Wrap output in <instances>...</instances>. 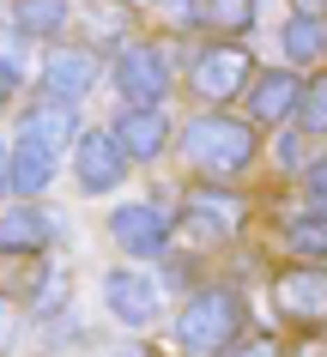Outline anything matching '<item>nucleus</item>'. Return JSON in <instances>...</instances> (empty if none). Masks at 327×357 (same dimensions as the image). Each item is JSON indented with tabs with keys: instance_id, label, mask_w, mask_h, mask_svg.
<instances>
[{
	"instance_id": "4be33fe9",
	"label": "nucleus",
	"mask_w": 327,
	"mask_h": 357,
	"mask_svg": "<svg viewBox=\"0 0 327 357\" xmlns=\"http://www.w3.org/2000/svg\"><path fill=\"white\" fill-rule=\"evenodd\" d=\"M31 303H37V315H55L61 303H67V273H61V266H49V279H43V291H37Z\"/></svg>"
},
{
	"instance_id": "c85d7f7f",
	"label": "nucleus",
	"mask_w": 327,
	"mask_h": 357,
	"mask_svg": "<svg viewBox=\"0 0 327 357\" xmlns=\"http://www.w3.org/2000/svg\"><path fill=\"white\" fill-rule=\"evenodd\" d=\"M6 158H13V151H6V146H0V188H6Z\"/></svg>"
},
{
	"instance_id": "6ab92c4d",
	"label": "nucleus",
	"mask_w": 327,
	"mask_h": 357,
	"mask_svg": "<svg viewBox=\"0 0 327 357\" xmlns=\"http://www.w3.org/2000/svg\"><path fill=\"white\" fill-rule=\"evenodd\" d=\"M200 13H206L212 31H231V37H243V31L254 24V0H206Z\"/></svg>"
},
{
	"instance_id": "a211bd4d",
	"label": "nucleus",
	"mask_w": 327,
	"mask_h": 357,
	"mask_svg": "<svg viewBox=\"0 0 327 357\" xmlns=\"http://www.w3.org/2000/svg\"><path fill=\"white\" fill-rule=\"evenodd\" d=\"M13 24L24 37H55V31H67V0H19Z\"/></svg>"
},
{
	"instance_id": "f257e3e1",
	"label": "nucleus",
	"mask_w": 327,
	"mask_h": 357,
	"mask_svg": "<svg viewBox=\"0 0 327 357\" xmlns=\"http://www.w3.org/2000/svg\"><path fill=\"white\" fill-rule=\"evenodd\" d=\"M261 151V133L236 115H200L182 128V158H188L200 176H243Z\"/></svg>"
},
{
	"instance_id": "f8f14e48",
	"label": "nucleus",
	"mask_w": 327,
	"mask_h": 357,
	"mask_svg": "<svg viewBox=\"0 0 327 357\" xmlns=\"http://www.w3.org/2000/svg\"><path fill=\"white\" fill-rule=\"evenodd\" d=\"M116 146L128 151V158H158V151L170 146V121L158 109H134V103H121V115H116Z\"/></svg>"
},
{
	"instance_id": "9d476101",
	"label": "nucleus",
	"mask_w": 327,
	"mask_h": 357,
	"mask_svg": "<svg viewBox=\"0 0 327 357\" xmlns=\"http://www.w3.org/2000/svg\"><path fill=\"white\" fill-rule=\"evenodd\" d=\"M37 79H43V91H49V97L79 103V97L97 85V61H91V49H49Z\"/></svg>"
},
{
	"instance_id": "5701e85b",
	"label": "nucleus",
	"mask_w": 327,
	"mask_h": 357,
	"mask_svg": "<svg viewBox=\"0 0 327 357\" xmlns=\"http://www.w3.org/2000/svg\"><path fill=\"white\" fill-rule=\"evenodd\" d=\"M225 357H285V345H279V339H267V333H254V339H236Z\"/></svg>"
},
{
	"instance_id": "dca6fc26",
	"label": "nucleus",
	"mask_w": 327,
	"mask_h": 357,
	"mask_svg": "<svg viewBox=\"0 0 327 357\" xmlns=\"http://www.w3.org/2000/svg\"><path fill=\"white\" fill-rule=\"evenodd\" d=\"M128 31H134V6L128 0H85V37L91 43L128 49Z\"/></svg>"
},
{
	"instance_id": "a878e982",
	"label": "nucleus",
	"mask_w": 327,
	"mask_h": 357,
	"mask_svg": "<svg viewBox=\"0 0 327 357\" xmlns=\"http://www.w3.org/2000/svg\"><path fill=\"white\" fill-rule=\"evenodd\" d=\"M158 13H164V19H182V24H188L200 6H194V0H158Z\"/></svg>"
},
{
	"instance_id": "bb28decb",
	"label": "nucleus",
	"mask_w": 327,
	"mask_h": 357,
	"mask_svg": "<svg viewBox=\"0 0 327 357\" xmlns=\"http://www.w3.org/2000/svg\"><path fill=\"white\" fill-rule=\"evenodd\" d=\"M297 6V19H327V0H291Z\"/></svg>"
},
{
	"instance_id": "ddd939ff",
	"label": "nucleus",
	"mask_w": 327,
	"mask_h": 357,
	"mask_svg": "<svg viewBox=\"0 0 327 357\" xmlns=\"http://www.w3.org/2000/svg\"><path fill=\"white\" fill-rule=\"evenodd\" d=\"M55 212H37V206H13L0 218V255H37V248L55 243Z\"/></svg>"
},
{
	"instance_id": "cd10ccee",
	"label": "nucleus",
	"mask_w": 327,
	"mask_h": 357,
	"mask_svg": "<svg viewBox=\"0 0 327 357\" xmlns=\"http://www.w3.org/2000/svg\"><path fill=\"white\" fill-rule=\"evenodd\" d=\"M13 333H19V327H13V309H6V303H0V351H6V345H13Z\"/></svg>"
},
{
	"instance_id": "7ed1b4c3",
	"label": "nucleus",
	"mask_w": 327,
	"mask_h": 357,
	"mask_svg": "<svg viewBox=\"0 0 327 357\" xmlns=\"http://www.w3.org/2000/svg\"><path fill=\"white\" fill-rule=\"evenodd\" d=\"M188 85L206 97V103H231L236 91H249V85H254L249 49H243V43H212V49H200L194 67H188Z\"/></svg>"
},
{
	"instance_id": "412c9836",
	"label": "nucleus",
	"mask_w": 327,
	"mask_h": 357,
	"mask_svg": "<svg viewBox=\"0 0 327 357\" xmlns=\"http://www.w3.org/2000/svg\"><path fill=\"white\" fill-rule=\"evenodd\" d=\"M321 49H327V43H321V24H315V19H291L285 24V55L291 61H315Z\"/></svg>"
},
{
	"instance_id": "b1692460",
	"label": "nucleus",
	"mask_w": 327,
	"mask_h": 357,
	"mask_svg": "<svg viewBox=\"0 0 327 357\" xmlns=\"http://www.w3.org/2000/svg\"><path fill=\"white\" fill-rule=\"evenodd\" d=\"M303 182H309V194H315V206L327 212V158H315V164H309V176H303Z\"/></svg>"
},
{
	"instance_id": "393cba45",
	"label": "nucleus",
	"mask_w": 327,
	"mask_h": 357,
	"mask_svg": "<svg viewBox=\"0 0 327 357\" xmlns=\"http://www.w3.org/2000/svg\"><path fill=\"white\" fill-rule=\"evenodd\" d=\"M13 91H19V67H13V61L0 55V109L13 103Z\"/></svg>"
},
{
	"instance_id": "39448f33",
	"label": "nucleus",
	"mask_w": 327,
	"mask_h": 357,
	"mask_svg": "<svg viewBox=\"0 0 327 357\" xmlns=\"http://www.w3.org/2000/svg\"><path fill=\"white\" fill-rule=\"evenodd\" d=\"M116 91H121V103H134V109H158L164 91H170V61L158 55L152 43H128L116 55Z\"/></svg>"
},
{
	"instance_id": "6e6552de",
	"label": "nucleus",
	"mask_w": 327,
	"mask_h": 357,
	"mask_svg": "<svg viewBox=\"0 0 327 357\" xmlns=\"http://www.w3.org/2000/svg\"><path fill=\"white\" fill-rule=\"evenodd\" d=\"M273 303L285 321H321L327 315V266H291L273 279Z\"/></svg>"
},
{
	"instance_id": "2eb2a0df",
	"label": "nucleus",
	"mask_w": 327,
	"mask_h": 357,
	"mask_svg": "<svg viewBox=\"0 0 327 357\" xmlns=\"http://www.w3.org/2000/svg\"><path fill=\"white\" fill-rule=\"evenodd\" d=\"M49 182H55V151H43L37 139H19L13 158H6V188L24 194V200H37Z\"/></svg>"
},
{
	"instance_id": "20e7f679",
	"label": "nucleus",
	"mask_w": 327,
	"mask_h": 357,
	"mask_svg": "<svg viewBox=\"0 0 327 357\" xmlns=\"http://www.w3.org/2000/svg\"><path fill=\"white\" fill-rule=\"evenodd\" d=\"M243 218H249V206H243L231 188H218V182H194V188L182 194V225H188V236H200V243H231L236 230H243Z\"/></svg>"
},
{
	"instance_id": "1a4fd4ad",
	"label": "nucleus",
	"mask_w": 327,
	"mask_h": 357,
	"mask_svg": "<svg viewBox=\"0 0 327 357\" xmlns=\"http://www.w3.org/2000/svg\"><path fill=\"white\" fill-rule=\"evenodd\" d=\"M297 103H303V79L291 67H273L249 85V109L261 128H279V121H297Z\"/></svg>"
},
{
	"instance_id": "0eeeda50",
	"label": "nucleus",
	"mask_w": 327,
	"mask_h": 357,
	"mask_svg": "<svg viewBox=\"0 0 327 357\" xmlns=\"http://www.w3.org/2000/svg\"><path fill=\"white\" fill-rule=\"evenodd\" d=\"M73 169H79V188L85 194H109V188H121V176H128V151L116 146V133H79Z\"/></svg>"
},
{
	"instance_id": "9b49d317",
	"label": "nucleus",
	"mask_w": 327,
	"mask_h": 357,
	"mask_svg": "<svg viewBox=\"0 0 327 357\" xmlns=\"http://www.w3.org/2000/svg\"><path fill=\"white\" fill-rule=\"evenodd\" d=\"M103 303H109V315L128 321V327L158 321V284H152V273H109V279H103Z\"/></svg>"
},
{
	"instance_id": "c756f323",
	"label": "nucleus",
	"mask_w": 327,
	"mask_h": 357,
	"mask_svg": "<svg viewBox=\"0 0 327 357\" xmlns=\"http://www.w3.org/2000/svg\"><path fill=\"white\" fill-rule=\"evenodd\" d=\"M321 43H327V24H321Z\"/></svg>"
},
{
	"instance_id": "4468645a",
	"label": "nucleus",
	"mask_w": 327,
	"mask_h": 357,
	"mask_svg": "<svg viewBox=\"0 0 327 357\" xmlns=\"http://www.w3.org/2000/svg\"><path fill=\"white\" fill-rule=\"evenodd\" d=\"M24 139H37L43 151L79 146V115H73V103H61V97H43V103H31V109H24Z\"/></svg>"
},
{
	"instance_id": "f03ea898",
	"label": "nucleus",
	"mask_w": 327,
	"mask_h": 357,
	"mask_svg": "<svg viewBox=\"0 0 327 357\" xmlns=\"http://www.w3.org/2000/svg\"><path fill=\"white\" fill-rule=\"evenodd\" d=\"M243 339V297L212 284V291H194L176 315V345L194 357H225Z\"/></svg>"
},
{
	"instance_id": "aec40b11",
	"label": "nucleus",
	"mask_w": 327,
	"mask_h": 357,
	"mask_svg": "<svg viewBox=\"0 0 327 357\" xmlns=\"http://www.w3.org/2000/svg\"><path fill=\"white\" fill-rule=\"evenodd\" d=\"M297 128L327 133V79H303V103H297Z\"/></svg>"
},
{
	"instance_id": "423d86ee",
	"label": "nucleus",
	"mask_w": 327,
	"mask_h": 357,
	"mask_svg": "<svg viewBox=\"0 0 327 357\" xmlns=\"http://www.w3.org/2000/svg\"><path fill=\"white\" fill-rule=\"evenodd\" d=\"M109 236H116L121 255L146 261V255H164V248H170V218H164L152 200H134V206H121L116 218H109Z\"/></svg>"
},
{
	"instance_id": "f3484780",
	"label": "nucleus",
	"mask_w": 327,
	"mask_h": 357,
	"mask_svg": "<svg viewBox=\"0 0 327 357\" xmlns=\"http://www.w3.org/2000/svg\"><path fill=\"white\" fill-rule=\"evenodd\" d=\"M285 248L303 266H327V212H303L285 225Z\"/></svg>"
}]
</instances>
